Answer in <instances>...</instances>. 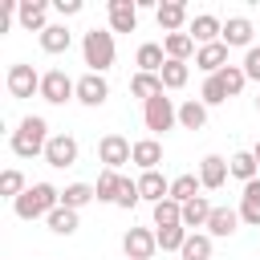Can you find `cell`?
I'll use <instances>...</instances> for the list:
<instances>
[{
  "mask_svg": "<svg viewBox=\"0 0 260 260\" xmlns=\"http://www.w3.org/2000/svg\"><path fill=\"white\" fill-rule=\"evenodd\" d=\"M199 102H203V106H219V102H228V89H223V81H219V77H207V81H203V93H199Z\"/></svg>",
  "mask_w": 260,
  "mask_h": 260,
  "instance_id": "obj_39",
  "label": "cell"
},
{
  "mask_svg": "<svg viewBox=\"0 0 260 260\" xmlns=\"http://www.w3.org/2000/svg\"><path fill=\"white\" fill-rule=\"evenodd\" d=\"M252 154H256V162H260V138H256V146H252Z\"/></svg>",
  "mask_w": 260,
  "mask_h": 260,
  "instance_id": "obj_43",
  "label": "cell"
},
{
  "mask_svg": "<svg viewBox=\"0 0 260 260\" xmlns=\"http://www.w3.org/2000/svg\"><path fill=\"white\" fill-rule=\"evenodd\" d=\"M256 110H260V98H256Z\"/></svg>",
  "mask_w": 260,
  "mask_h": 260,
  "instance_id": "obj_44",
  "label": "cell"
},
{
  "mask_svg": "<svg viewBox=\"0 0 260 260\" xmlns=\"http://www.w3.org/2000/svg\"><path fill=\"white\" fill-rule=\"evenodd\" d=\"M130 93H134V98H142V102H150V98H158V93H162V77H158V73H134Z\"/></svg>",
  "mask_w": 260,
  "mask_h": 260,
  "instance_id": "obj_28",
  "label": "cell"
},
{
  "mask_svg": "<svg viewBox=\"0 0 260 260\" xmlns=\"http://www.w3.org/2000/svg\"><path fill=\"white\" fill-rule=\"evenodd\" d=\"M93 199H98V191H93L89 183H69V187L61 191V203H65V207H73V211H77V207H85V203H93Z\"/></svg>",
  "mask_w": 260,
  "mask_h": 260,
  "instance_id": "obj_31",
  "label": "cell"
},
{
  "mask_svg": "<svg viewBox=\"0 0 260 260\" xmlns=\"http://www.w3.org/2000/svg\"><path fill=\"white\" fill-rule=\"evenodd\" d=\"M179 223H183V203H175V199L154 203V228H179Z\"/></svg>",
  "mask_w": 260,
  "mask_h": 260,
  "instance_id": "obj_32",
  "label": "cell"
},
{
  "mask_svg": "<svg viewBox=\"0 0 260 260\" xmlns=\"http://www.w3.org/2000/svg\"><path fill=\"white\" fill-rule=\"evenodd\" d=\"M195 65H199L207 77H215L219 69H228V45H223V41H215V45H203V49L195 53Z\"/></svg>",
  "mask_w": 260,
  "mask_h": 260,
  "instance_id": "obj_14",
  "label": "cell"
},
{
  "mask_svg": "<svg viewBox=\"0 0 260 260\" xmlns=\"http://www.w3.org/2000/svg\"><path fill=\"white\" fill-rule=\"evenodd\" d=\"M49 122L45 118H24L16 130H12V150L20 154V158H32V154H45V146H49Z\"/></svg>",
  "mask_w": 260,
  "mask_h": 260,
  "instance_id": "obj_2",
  "label": "cell"
},
{
  "mask_svg": "<svg viewBox=\"0 0 260 260\" xmlns=\"http://www.w3.org/2000/svg\"><path fill=\"white\" fill-rule=\"evenodd\" d=\"M154 16H158V28L179 32V28H183V20H187V4H183V0H167V4H158V8H154Z\"/></svg>",
  "mask_w": 260,
  "mask_h": 260,
  "instance_id": "obj_19",
  "label": "cell"
},
{
  "mask_svg": "<svg viewBox=\"0 0 260 260\" xmlns=\"http://www.w3.org/2000/svg\"><path fill=\"white\" fill-rule=\"evenodd\" d=\"M162 49H167V57H171V61H187V57L195 53V41H191V32H167Z\"/></svg>",
  "mask_w": 260,
  "mask_h": 260,
  "instance_id": "obj_27",
  "label": "cell"
},
{
  "mask_svg": "<svg viewBox=\"0 0 260 260\" xmlns=\"http://www.w3.org/2000/svg\"><path fill=\"white\" fill-rule=\"evenodd\" d=\"M228 171H232L240 183H252V179H256V171H260V162H256V154H252V150H236V154L228 158Z\"/></svg>",
  "mask_w": 260,
  "mask_h": 260,
  "instance_id": "obj_23",
  "label": "cell"
},
{
  "mask_svg": "<svg viewBox=\"0 0 260 260\" xmlns=\"http://www.w3.org/2000/svg\"><path fill=\"white\" fill-rule=\"evenodd\" d=\"M199 175H179V179H171V199L175 203H191L195 195H199Z\"/></svg>",
  "mask_w": 260,
  "mask_h": 260,
  "instance_id": "obj_30",
  "label": "cell"
},
{
  "mask_svg": "<svg viewBox=\"0 0 260 260\" xmlns=\"http://www.w3.org/2000/svg\"><path fill=\"white\" fill-rule=\"evenodd\" d=\"M179 256H183V260H211V236H199V232H191Z\"/></svg>",
  "mask_w": 260,
  "mask_h": 260,
  "instance_id": "obj_35",
  "label": "cell"
},
{
  "mask_svg": "<svg viewBox=\"0 0 260 260\" xmlns=\"http://www.w3.org/2000/svg\"><path fill=\"white\" fill-rule=\"evenodd\" d=\"M110 28L114 32H134L138 28V4L134 0H110Z\"/></svg>",
  "mask_w": 260,
  "mask_h": 260,
  "instance_id": "obj_12",
  "label": "cell"
},
{
  "mask_svg": "<svg viewBox=\"0 0 260 260\" xmlns=\"http://www.w3.org/2000/svg\"><path fill=\"white\" fill-rule=\"evenodd\" d=\"M45 162L49 167H73L77 162V138L73 134H53L49 138V146H45Z\"/></svg>",
  "mask_w": 260,
  "mask_h": 260,
  "instance_id": "obj_8",
  "label": "cell"
},
{
  "mask_svg": "<svg viewBox=\"0 0 260 260\" xmlns=\"http://www.w3.org/2000/svg\"><path fill=\"white\" fill-rule=\"evenodd\" d=\"M142 122H146V130L162 134V130H171V126L179 122V106H175L167 93H158V98H150V102H146V110H142Z\"/></svg>",
  "mask_w": 260,
  "mask_h": 260,
  "instance_id": "obj_5",
  "label": "cell"
},
{
  "mask_svg": "<svg viewBox=\"0 0 260 260\" xmlns=\"http://www.w3.org/2000/svg\"><path fill=\"white\" fill-rule=\"evenodd\" d=\"M57 207H61V191H57L53 183H32L20 199H12V211H16L20 219H41V215L49 219Z\"/></svg>",
  "mask_w": 260,
  "mask_h": 260,
  "instance_id": "obj_1",
  "label": "cell"
},
{
  "mask_svg": "<svg viewBox=\"0 0 260 260\" xmlns=\"http://www.w3.org/2000/svg\"><path fill=\"white\" fill-rule=\"evenodd\" d=\"M45 16H49V4H45V0H20V8H16V20H20V28H28V32H45V28H49Z\"/></svg>",
  "mask_w": 260,
  "mask_h": 260,
  "instance_id": "obj_11",
  "label": "cell"
},
{
  "mask_svg": "<svg viewBox=\"0 0 260 260\" xmlns=\"http://www.w3.org/2000/svg\"><path fill=\"white\" fill-rule=\"evenodd\" d=\"M106 98H110V85H106L102 73H85V77H77V102H81V106H102Z\"/></svg>",
  "mask_w": 260,
  "mask_h": 260,
  "instance_id": "obj_10",
  "label": "cell"
},
{
  "mask_svg": "<svg viewBox=\"0 0 260 260\" xmlns=\"http://www.w3.org/2000/svg\"><path fill=\"white\" fill-rule=\"evenodd\" d=\"M154 236H158V248H162V252H183V244H187L191 232L179 223V228H158Z\"/></svg>",
  "mask_w": 260,
  "mask_h": 260,
  "instance_id": "obj_36",
  "label": "cell"
},
{
  "mask_svg": "<svg viewBox=\"0 0 260 260\" xmlns=\"http://www.w3.org/2000/svg\"><path fill=\"white\" fill-rule=\"evenodd\" d=\"M53 8L61 16H73V12H81V0H53Z\"/></svg>",
  "mask_w": 260,
  "mask_h": 260,
  "instance_id": "obj_42",
  "label": "cell"
},
{
  "mask_svg": "<svg viewBox=\"0 0 260 260\" xmlns=\"http://www.w3.org/2000/svg\"><path fill=\"white\" fill-rule=\"evenodd\" d=\"M228 158H219V154H207L203 162H199V183L207 187V191H219L223 183H228Z\"/></svg>",
  "mask_w": 260,
  "mask_h": 260,
  "instance_id": "obj_13",
  "label": "cell"
},
{
  "mask_svg": "<svg viewBox=\"0 0 260 260\" xmlns=\"http://www.w3.org/2000/svg\"><path fill=\"white\" fill-rule=\"evenodd\" d=\"M81 53H85L89 73H106V69L114 65V32H106V28H89L85 41H81Z\"/></svg>",
  "mask_w": 260,
  "mask_h": 260,
  "instance_id": "obj_3",
  "label": "cell"
},
{
  "mask_svg": "<svg viewBox=\"0 0 260 260\" xmlns=\"http://www.w3.org/2000/svg\"><path fill=\"white\" fill-rule=\"evenodd\" d=\"M179 126H183V130H203V126H207V106L195 102V98H187V102L179 106Z\"/></svg>",
  "mask_w": 260,
  "mask_h": 260,
  "instance_id": "obj_22",
  "label": "cell"
},
{
  "mask_svg": "<svg viewBox=\"0 0 260 260\" xmlns=\"http://www.w3.org/2000/svg\"><path fill=\"white\" fill-rule=\"evenodd\" d=\"M134 183H138V195H142V199H150V203L171 199V183H167L158 171H142V179H134Z\"/></svg>",
  "mask_w": 260,
  "mask_h": 260,
  "instance_id": "obj_16",
  "label": "cell"
},
{
  "mask_svg": "<svg viewBox=\"0 0 260 260\" xmlns=\"http://www.w3.org/2000/svg\"><path fill=\"white\" fill-rule=\"evenodd\" d=\"M134 162H138L142 171H154V167L162 162V146H158V138H142V142H134Z\"/></svg>",
  "mask_w": 260,
  "mask_h": 260,
  "instance_id": "obj_25",
  "label": "cell"
},
{
  "mask_svg": "<svg viewBox=\"0 0 260 260\" xmlns=\"http://www.w3.org/2000/svg\"><path fill=\"white\" fill-rule=\"evenodd\" d=\"M215 77L223 81V89H228V98H236V93L244 89V81H248V77H244V65H228V69H219Z\"/></svg>",
  "mask_w": 260,
  "mask_h": 260,
  "instance_id": "obj_37",
  "label": "cell"
},
{
  "mask_svg": "<svg viewBox=\"0 0 260 260\" xmlns=\"http://www.w3.org/2000/svg\"><path fill=\"white\" fill-rule=\"evenodd\" d=\"M41 98L49 106H65L69 98H77V81L65 69H49V73H41Z\"/></svg>",
  "mask_w": 260,
  "mask_h": 260,
  "instance_id": "obj_4",
  "label": "cell"
},
{
  "mask_svg": "<svg viewBox=\"0 0 260 260\" xmlns=\"http://www.w3.org/2000/svg\"><path fill=\"white\" fill-rule=\"evenodd\" d=\"M191 41H199V49H203V45H215V41H223V24H219L211 12H203V16L191 20Z\"/></svg>",
  "mask_w": 260,
  "mask_h": 260,
  "instance_id": "obj_15",
  "label": "cell"
},
{
  "mask_svg": "<svg viewBox=\"0 0 260 260\" xmlns=\"http://www.w3.org/2000/svg\"><path fill=\"white\" fill-rule=\"evenodd\" d=\"M154 248H158V236H154L150 228H130L126 240H122V252H126L130 260H150Z\"/></svg>",
  "mask_w": 260,
  "mask_h": 260,
  "instance_id": "obj_9",
  "label": "cell"
},
{
  "mask_svg": "<svg viewBox=\"0 0 260 260\" xmlns=\"http://www.w3.org/2000/svg\"><path fill=\"white\" fill-rule=\"evenodd\" d=\"M252 20L248 16H228V24H223V45L232 49V45H248L252 49Z\"/></svg>",
  "mask_w": 260,
  "mask_h": 260,
  "instance_id": "obj_20",
  "label": "cell"
},
{
  "mask_svg": "<svg viewBox=\"0 0 260 260\" xmlns=\"http://www.w3.org/2000/svg\"><path fill=\"white\" fill-rule=\"evenodd\" d=\"M134 65H138V73H162V65H167V49L162 45H138V53H134Z\"/></svg>",
  "mask_w": 260,
  "mask_h": 260,
  "instance_id": "obj_17",
  "label": "cell"
},
{
  "mask_svg": "<svg viewBox=\"0 0 260 260\" xmlns=\"http://www.w3.org/2000/svg\"><path fill=\"white\" fill-rule=\"evenodd\" d=\"M138 199H142V195H138V183L122 179V187H118V207H126V211H130V207H134Z\"/></svg>",
  "mask_w": 260,
  "mask_h": 260,
  "instance_id": "obj_40",
  "label": "cell"
},
{
  "mask_svg": "<svg viewBox=\"0 0 260 260\" xmlns=\"http://www.w3.org/2000/svg\"><path fill=\"white\" fill-rule=\"evenodd\" d=\"M28 187H24V175L20 171H4L0 175V195H8V199H20Z\"/></svg>",
  "mask_w": 260,
  "mask_h": 260,
  "instance_id": "obj_38",
  "label": "cell"
},
{
  "mask_svg": "<svg viewBox=\"0 0 260 260\" xmlns=\"http://www.w3.org/2000/svg\"><path fill=\"white\" fill-rule=\"evenodd\" d=\"M118 187H122V175L118 171H102L98 183H93V191H98L102 203H118Z\"/></svg>",
  "mask_w": 260,
  "mask_h": 260,
  "instance_id": "obj_33",
  "label": "cell"
},
{
  "mask_svg": "<svg viewBox=\"0 0 260 260\" xmlns=\"http://www.w3.org/2000/svg\"><path fill=\"white\" fill-rule=\"evenodd\" d=\"M211 211H215V207H211L203 195H195L191 203H183V228H187V232H191V228H207Z\"/></svg>",
  "mask_w": 260,
  "mask_h": 260,
  "instance_id": "obj_21",
  "label": "cell"
},
{
  "mask_svg": "<svg viewBox=\"0 0 260 260\" xmlns=\"http://www.w3.org/2000/svg\"><path fill=\"white\" fill-rule=\"evenodd\" d=\"M240 219L260 228V179L244 183V195H240Z\"/></svg>",
  "mask_w": 260,
  "mask_h": 260,
  "instance_id": "obj_18",
  "label": "cell"
},
{
  "mask_svg": "<svg viewBox=\"0 0 260 260\" xmlns=\"http://www.w3.org/2000/svg\"><path fill=\"white\" fill-rule=\"evenodd\" d=\"M236 228H240V211H232V207H215L207 219V236H232Z\"/></svg>",
  "mask_w": 260,
  "mask_h": 260,
  "instance_id": "obj_24",
  "label": "cell"
},
{
  "mask_svg": "<svg viewBox=\"0 0 260 260\" xmlns=\"http://www.w3.org/2000/svg\"><path fill=\"white\" fill-rule=\"evenodd\" d=\"M8 93L12 98H32V93H41V73L32 69V65H12L8 69Z\"/></svg>",
  "mask_w": 260,
  "mask_h": 260,
  "instance_id": "obj_7",
  "label": "cell"
},
{
  "mask_svg": "<svg viewBox=\"0 0 260 260\" xmlns=\"http://www.w3.org/2000/svg\"><path fill=\"white\" fill-rule=\"evenodd\" d=\"M162 89H183L187 85V77H191V69H187V61H171L167 57V65H162Z\"/></svg>",
  "mask_w": 260,
  "mask_h": 260,
  "instance_id": "obj_29",
  "label": "cell"
},
{
  "mask_svg": "<svg viewBox=\"0 0 260 260\" xmlns=\"http://www.w3.org/2000/svg\"><path fill=\"white\" fill-rule=\"evenodd\" d=\"M69 41H73V32H69L65 24H49V28L41 32V49H45V53H65Z\"/></svg>",
  "mask_w": 260,
  "mask_h": 260,
  "instance_id": "obj_26",
  "label": "cell"
},
{
  "mask_svg": "<svg viewBox=\"0 0 260 260\" xmlns=\"http://www.w3.org/2000/svg\"><path fill=\"white\" fill-rule=\"evenodd\" d=\"M49 232H57V236H73V232H77V211L61 203V207L49 215Z\"/></svg>",
  "mask_w": 260,
  "mask_h": 260,
  "instance_id": "obj_34",
  "label": "cell"
},
{
  "mask_svg": "<svg viewBox=\"0 0 260 260\" xmlns=\"http://www.w3.org/2000/svg\"><path fill=\"white\" fill-rule=\"evenodd\" d=\"M244 77H248V81H260V45H252V49L244 53Z\"/></svg>",
  "mask_w": 260,
  "mask_h": 260,
  "instance_id": "obj_41",
  "label": "cell"
},
{
  "mask_svg": "<svg viewBox=\"0 0 260 260\" xmlns=\"http://www.w3.org/2000/svg\"><path fill=\"white\" fill-rule=\"evenodd\" d=\"M98 158L106 162V171H118L122 162H134V142H126L122 134H106L98 142Z\"/></svg>",
  "mask_w": 260,
  "mask_h": 260,
  "instance_id": "obj_6",
  "label": "cell"
}]
</instances>
